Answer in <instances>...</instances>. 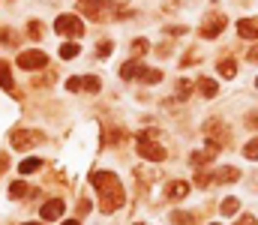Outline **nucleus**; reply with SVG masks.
Here are the masks:
<instances>
[{
  "mask_svg": "<svg viewBox=\"0 0 258 225\" xmlns=\"http://www.w3.org/2000/svg\"><path fill=\"white\" fill-rule=\"evenodd\" d=\"M36 168H42V159H36V156H30V159H24V162L18 165V171L24 174V177H27V174H33Z\"/></svg>",
  "mask_w": 258,
  "mask_h": 225,
  "instance_id": "nucleus-17",
  "label": "nucleus"
},
{
  "mask_svg": "<svg viewBox=\"0 0 258 225\" xmlns=\"http://www.w3.org/2000/svg\"><path fill=\"white\" fill-rule=\"evenodd\" d=\"M147 48H150V42H147V39H135V42H132V54H135V57H141V54L147 51Z\"/></svg>",
  "mask_w": 258,
  "mask_h": 225,
  "instance_id": "nucleus-23",
  "label": "nucleus"
},
{
  "mask_svg": "<svg viewBox=\"0 0 258 225\" xmlns=\"http://www.w3.org/2000/svg\"><path fill=\"white\" fill-rule=\"evenodd\" d=\"M141 72H144V66H141V60H126L123 66H120V78L123 81H132V78H141Z\"/></svg>",
  "mask_w": 258,
  "mask_h": 225,
  "instance_id": "nucleus-10",
  "label": "nucleus"
},
{
  "mask_svg": "<svg viewBox=\"0 0 258 225\" xmlns=\"http://www.w3.org/2000/svg\"><path fill=\"white\" fill-rule=\"evenodd\" d=\"M111 48H114V45H111V42L105 39L102 45H96V54H99V57H108V54H111Z\"/></svg>",
  "mask_w": 258,
  "mask_h": 225,
  "instance_id": "nucleus-27",
  "label": "nucleus"
},
{
  "mask_svg": "<svg viewBox=\"0 0 258 225\" xmlns=\"http://www.w3.org/2000/svg\"><path fill=\"white\" fill-rule=\"evenodd\" d=\"M84 90H90V93L99 90V78H96V75H87V78H84Z\"/></svg>",
  "mask_w": 258,
  "mask_h": 225,
  "instance_id": "nucleus-25",
  "label": "nucleus"
},
{
  "mask_svg": "<svg viewBox=\"0 0 258 225\" xmlns=\"http://www.w3.org/2000/svg\"><path fill=\"white\" fill-rule=\"evenodd\" d=\"M48 63V54L45 51H21L18 54V66L21 69H42Z\"/></svg>",
  "mask_w": 258,
  "mask_h": 225,
  "instance_id": "nucleus-6",
  "label": "nucleus"
},
{
  "mask_svg": "<svg viewBox=\"0 0 258 225\" xmlns=\"http://www.w3.org/2000/svg\"><path fill=\"white\" fill-rule=\"evenodd\" d=\"M192 90H195V84H192L189 78H180V81H177V99H189Z\"/></svg>",
  "mask_w": 258,
  "mask_h": 225,
  "instance_id": "nucleus-18",
  "label": "nucleus"
},
{
  "mask_svg": "<svg viewBox=\"0 0 258 225\" xmlns=\"http://www.w3.org/2000/svg\"><path fill=\"white\" fill-rule=\"evenodd\" d=\"M195 84H198V90H201V96H204V99H213V96L219 93V84H216L213 78H207V75H201V78H198Z\"/></svg>",
  "mask_w": 258,
  "mask_h": 225,
  "instance_id": "nucleus-12",
  "label": "nucleus"
},
{
  "mask_svg": "<svg viewBox=\"0 0 258 225\" xmlns=\"http://www.w3.org/2000/svg\"><path fill=\"white\" fill-rule=\"evenodd\" d=\"M87 210H90V201H81V204H78V213H81V216H84V213H87Z\"/></svg>",
  "mask_w": 258,
  "mask_h": 225,
  "instance_id": "nucleus-31",
  "label": "nucleus"
},
{
  "mask_svg": "<svg viewBox=\"0 0 258 225\" xmlns=\"http://www.w3.org/2000/svg\"><path fill=\"white\" fill-rule=\"evenodd\" d=\"M54 30L60 33V36H81L84 33V24H81V18L78 15H60L57 21H54Z\"/></svg>",
  "mask_w": 258,
  "mask_h": 225,
  "instance_id": "nucleus-3",
  "label": "nucleus"
},
{
  "mask_svg": "<svg viewBox=\"0 0 258 225\" xmlns=\"http://www.w3.org/2000/svg\"><path fill=\"white\" fill-rule=\"evenodd\" d=\"M225 24H228V18H225V15H219V12L207 15V18H204V24H201V36H204V39L219 36V33L225 30Z\"/></svg>",
  "mask_w": 258,
  "mask_h": 225,
  "instance_id": "nucleus-4",
  "label": "nucleus"
},
{
  "mask_svg": "<svg viewBox=\"0 0 258 225\" xmlns=\"http://www.w3.org/2000/svg\"><path fill=\"white\" fill-rule=\"evenodd\" d=\"M66 87H69V90H81V87H84V81H81V78H69V81H66Z\"/></svg>",
  "mask_w": 258,
  "mask_h": 225,
  "instance_id": "nucleus-28",
  "label": "nucleus"
},
{
  "mask_svg": "<svg viewBox=\"0 0 258 225\" xmlns=\"http://www.w3.org/2000/svg\"><path fill=\"white\" fill-rule=\"evenodd\" d=\"M141 81H144V84H159V81H162V72H159V69H147V66H144Z\"/></svg>",
  "mask_w": 258,
  "mask_h": 225,
  "instance_id": "nucleus-20",
  "label": "nucleus"
},
{
  "mask_svg": "<svg viewBox=\"0 0 258 225\" xmlns=\"http://www.w3.org/2000/svg\"><path fill=\"white\" fill-rule=\"evenodd\" d=\"M237 36L240 39H258V18H240L237 21Z\"/></svg>",
  "mask_w": 258,
  "mask_h": 225,
  "instance_id": "nucleus-9",
  "label": "nucleus"
},
{
  "mask_svg": "<svg viewBox=\"0 0 258 225\" xmlns=\"http://www.w3.org/2000/svg\"><path fill=\"white\" fill-rule=\"evenodd\" d=\"M219 150H222V144L210 138L204 150H198V153H192V156H189V162H192V165H204V162H210V159H213V156L219 153Z\"/></svg>",
  "mask_w": 258,
  "mask_h": 225,
  "instance_id": "nucleus-7",
  "label": "nucleus"
},
{
  "mask_svg": "<svg viewBox=\"0 0 258 225\" xmlns=\"http://www.w3.org/2000/svg\"><path fill=\"white\" fill-rule=\"evenodd\" d=\"M27 33H30V39H42V24L39 21H30L27 24Z\"/></svg>",
  "mask_w": 258,
  "mask_h": 225,
  "instance_id": "nucleus-24",
  "label": "nucleus"
},
{
  "mask_svg": "<svg viewBox=\"0 0 258 225\" xmlns=\"http://www.w3.org/2000/svg\"><path fill=\"white\" fill-rule=\"evenodd\" d=\"M9 141H12V147H15V150H27V147H33V144H39V141H42V132L15 129V132L9 135Z\"/></svg>",
  "mask_w": 258,
  "mask_h": 225,
  "instance_id": "nucleus-5",
  "label": "nucleus"
},
{
  "mask_svg": "<svg viewBox=\"0 0 258 225\" xmlns=\"http://www.w3.org/2000/svg\"><path fill=\"white\" fill-rule=\"evenodd\" d=\"M63 225H78V219H66V222H63Z\"/></svg>",
  "mask_w": 258,
  "mask_h": 225,
  "instance_id": "nucleus-34",
  "label": "nucleus"
},
{
  "mask_svg": "<svg viewBox=\"0 0 258 225\" xmlns=\"http://www.w3.org/2000/svg\"><path fill=\"white\" fill-rule=\"evenodd\" d=\"M24 225H42V222H24Z\"/></svg>",
  "mask_w": 258,
  "mask_h": 225,
  "instance_id": "nucleus-35",
  "label": "nucleus"
},
{
  "mask_svg": "<svg viewBox=\"0 0 258 225\" xmlns=\"http://www.w3.org/2000/svg\"><path fill=\"white\" fill-rule=\"evenodd\" d=\"M249 60H258V45H255L252 51H249Z\"/></svg>",
  "mask_w": 258,
  "mask_h": 225,
  "instance_id": "nucleus-32",
  "label": "nucleus"
},
{
  "mask_svg": "<svg viewBox=\"0 0 258 225\" xmlns=\"http://www.w3.org/2000/svg\"><path fill=\"white\" fill-rule=\"evenodd\" d=\"M216 183H234V180H240V171L237 168H231V165H225V168H219L216 174Z\"/></svg>",
  "mask_w": 258,
  "mask_h": 225,
  "instance_id": "nucleus-13",
  "label": "nucleus"
},
{
  "mask_svg": "<svg viewBox=\"0 0 258 225\" xmlns=\"http://www.w3.org/2000/svg\"><path fill=\"white\" fill-rule=\"evenodd\" d=\"M0 87L12 90V75H9V63L6 60H0Z\"/></svg>",
  "mask_w": 258,
  "mask_h": 225,
  "instance_id": "nucleus-16",
  "label": "nucleus"
},
{
  "mask_svg": "<svg viewBox=\"0 0 258 225\" xmlns=\"http://www.w3.org/2000/svg\"><path fill=\"white\" fill-rule=\"evenodd\" d=\"M246 126H252V129H258V111H252V114H246Z\"/></svg>",
  "mask_w": 258,
  "mask_h": 225,
  "instance_id": "nucleus-29",
  "label": "nucleus"
},
{
  "mask_svg": "<svg viewBox=\"0 0 258 225\" xmlns=\"http://www.w3.org/2000/svg\"><path fill=\"white\" fill-rule=\"evenodd\" d=\"M9 195H12V198H33L36 192L27 189V183H21V180H18V183H9Z\"/></svg>",
  "mask_w": 258,
  "mask_h": 225,
  "instance_id": "nucleus-14",
  "label": "nucleus"
},
{
  "mask_svg": "<svg viewBox=\"0 0 258 225\" xmlns=\"http://www.w3.org/2000/svg\"><path fill=\"white\" fill-rule=\"evenodd\" d=\"M243 219H246V222H237V225H255V219H252V216H243Z\"/></svg>",
  "mask_w": 258,
  "mask_h": 225,
  "instance_id": "nucleus-33",
  "label": "nucleus"
},
{
  "mask_svg": "<svg viewBox=\"0 0 258 225\" xmlns=\"http://www.w3.org/2000/svg\"><path fill=\"white\" fill-rule=\"evenodd\" d=\"M210 225H219V222H210Z\"/></svg>",
  "mask_w": 258,
  "mask_h": 225,
  "instance_id": "nucleus-37",
  "label": "nucleus"
},
{
  "mask_svg": "<svg viewBox=\"0 0 258 225\" xmlns=\"http://www.w3.org/2000/svg\"><path fill=\"white\" fill-rule=\"evenodd\" d=\"M78 51H81V48H78V42H63V45H60V57H63V60H72V57H78Z\"/></svg>",
  "mask_w": 258,
  "mask_h": 225,
  "instance_id": "nucleus-15",
  "label": "nucleus"
},
{
  "mask_svg": "<svg viewBox=\"0 0 258 225\" xmlns=\"http://www.w3.org/2000/svg\"><path fill=\"white\" fill-rule=\"evenodd\" d=\"M165 195H168V198H174V201H180V198L189 195V183H183V180H171V183L165 186Z\"/></svg>",
  "mask_w": 258,
  "mask_h": 225,
  "instance_id": "nucleus-11",
  "label": "nucleus"
},
{
  "mask_svg": "<svg viewBox=\"0 0 258 225\" xmlns=\"http://www.w3.org/2000/svg\"><path fill=\"white\" fill-rule=\"evenodd\" d=\"M135 144H138V156H141V159H150V162H162V159L168 156V150L162 147V144H156V141H150L144 132L135 138Z\"/></svg>",
  "mask_w": 258,
  "mask_h": 225,
  "instance_id": "nucleus-2",
  "label": "nucleus"
},
{
  "mask_svg": "<svg viewBox=\"0 0 258 225\" xmlns=\"http://www.w3.org/2000/svg\"><path fill=\"white\" fill-rule=\"evenodd\" d=\"M210 180H216V177H213V174H210V171H201L198 177H195V183H198V186H207Z\"/></svg>",
  "mask_w": 258,
  "mask_h": 225,
  "instance_id": "nucleus-26",
  "label": "nucleus"
},
{
  "mask_svg": "<svg viewBox=\"0 0 258 225\" xmlns=\"http://www.w3.org/2000/svg\"><path fill=\"white\" fill-rule=\"evenodd\" d=\"M171 219H174L177 225H186V222H189V213H174Z\"/></svg>",
  "mask_w": 258,
  "mask_h": 225,
  "instance_id": "nucleus-30",
  "label": "nucleus"
},
{
  "mask_svg": "<svg viewBox=\"0 0 258 225\" xmlns=\"http://www.w3.org/2000/svg\"><path fill=\"white\" fill-rule=\"evenodd\" d=\"M255 87H258V81H255Z\"/></svg>",
  "mask_w": 258,
  "mask_h": 225,
  "instance_id": "nucleus-38",
  "label": "nucleus"
},
{
  "mask_svg": "<svg viewBox=\"0 0 258 225\" xmlns=\"http://www.w3.org/2000/svg\"><path fill=\"white\" fill-rule=\"evenodd\" d=\"M135 225H144V222H135Z\"/></svg>",
  "mask_w": 258,
  "mask_h": 225,
  "instance_id": "nucleus-36",
  "label": "nucleus"
},
{
  "mask_svg": "<svg viewBox=\"0 0 258 225\" xmlns=\"http://www.w3.org/2000/svg\"><path fill=\"white\" fill-rule=\"evenodd\" d=\"M243 156L246 159H258V138H252V141L243 144Z\"/></svg>",
  "mask_w": 258,
  "mask_h": 225,
  "instance_id": "nucleus-21",
  "label": "nucleus"
},
{
  "mask_svg": "<svg viewBox=\"0 0 258 225\" xmlns=\"http://www.w3.org/2000/svg\"><path fill=\"white\" fill-rule=\"evenodd\" d=\"M90 183L99 189V210L102 213H111L123 204V186L117 180V174L111 171H93L90 174Z\"/></svg>",
  "mask_w": 258,
  "mask_h": 225,
  "instance_id": "nucleus-1",
  "label": "nucleus"
},
{
  "mask_svg": "<svg viewBox=\"0 0 258 225\" xmlns=\"http://www.w3.org/2000/svg\"><path fill=\"white\" fill-rule=\"evenodd\" d=\"M39 216H42L45 222L60 219V216H63V201H60V198H51V201H45V204L39 207Z\"/></svg>",
  "mask_w": 258,
  "mask_h": 225,
  "instance_id": "nucleus-8",
  "label": "nucleus"
},
{
  "mask_svg": "<svg viewBox=\"0 0 258 225\" xmlns=\"http://www.w3.org/2000/svg\"><path fill=\"white\" fill-rule=\"evenodd\" d=\"M237 207H240V201H237V198H225V201H222V216L237 213Z\"/></svg>",
  "mask_w": 258,
  "mask_h": 225,
  "instance_id": "nucleus-22",
  "label": "nucleus"
},
{
  "mask_svg": "<svg viewBox=\"0 0 258 225\" xmlns=\"http://www.w3.org/2000/svg\"><path fill=\"white\" fill-rule=\"evenodd\" d=\"M219 75H222V78H234V75H237V63H234V60H222L219 63Z\"/></svg>",
  "mask_w": 258,
  "mask_h": 225,
  "instance_id": "nucleus-19",
  "label": "nucleus"
}]
</instances>
